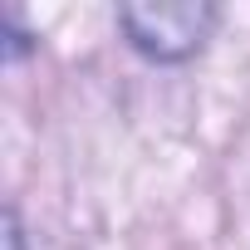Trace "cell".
Returning <instances> with one entry per match:
<instances>
[{
	"label": "cell",
	"instance_id": "6da1fadb",
	"mask_svg": "<svg viewBox=\"0 0 250 250\" xmlns=\"http://www.w3.org/2000/svg\"><path fill=\"white\" fill-rule=\"evenodd\" d=\"M221 10L206 0H143V5H118V25L133 40L138 54L147 59H187L206 44V35L216 30Z\"/></svg>",
	"mask_w": 250,
	"mask_h": 250
},
{
	"label": "cell",
	"instance_id": "7a4b0ae2",
	"mask_svg": "<svg viewBox=\"0 0 250 250\" xmlns=\"http://www.w3.org/2000/svg\"><path fill=\"white\" fill-rule=\"evenodd\" d=\"M5 250H25V235H20V221H15V211L5 216Z\"/></svg>",
	"mask_w": 250,
	"mask_h": 250
}]
</instances>
